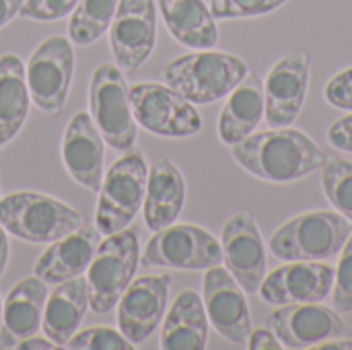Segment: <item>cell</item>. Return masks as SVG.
Masks as SVG:
<instances>
[{
    "instance_id": "83f0119b",
    "label": "cell",
    "mask_w": 352,
    "mask_h": 350,
    "mask_svg": "<svg viewBox=\"0 0 352 350\" xmlns=\"http://www.w3.org/2000/svg\"><path fill=\"white\" fill-rule=\"evenodd\" d=\"M322 190L328 202L352 223V161L326 157L322 165Z\"/></svg>"
},
{
    "instance_id": "cb8c5ba5",
    "label": "cell",
    "mask_w": 352,
    "mask_h": 350,
    "mask_svg": "<svg viewBox=\"0 0 352 350\" xmlns=\"http://www.w3.org/2000/svg\"><path fill=\"white\" fill-rule=\"evenodd\" d=\"M208 326L202 297L194 289H184L165 316L161 349L204 350L208 344Z\"/></svg>"
},
{
    "instance_id": "3957f363",
    "label": "cell",
    "mask_w": 352,
    "mask_h": 350,
    "mask_svg": "<svg viewBox=\"0 0 352 350\" xmlns=\"http://www.w3.org/2000/svg\"><path fill=\"white\" fill-rule=\"evenodd\" d=\"M352 223L338 210L299 215L276 229L268 248L283 262H328L340 254Z\"/></svg>"
},
{
    "instance_id": "ac0fdd59",
    "label": "cell",
    "mask_w": 352,
    "mask_h": 350,
    "mask_svg": "<svg viewBox=\"0 0 352 350\" xmlns=\"http://www.w3.org/2000/svg\"><path fill=\"white\" fill-rule=\"evenodd\" d=\"M105 140L97 130L89 111H76L62 136V161L70 177L91 190L99 192L103 179Z\"/></svg>"
},
{
    "instance_id": "74e56055",
    "label": "cell",
    "mask_w": 352,
    "mask_h": 350,
    "mask_svg": "<svg viewBox=\"0 0 352 350\" xmlns=\"http://www.w3.org/2000/svg\"><path fill=\"white\" fill-rule=\"evenodd\" d=\"M316 349L318 350H352V338L338 336V338H332V340H326V342L318 344Z\"/></svg>"
},
{
    "instance_id": "484cf974",
    "label": "cell",
    "mask_w": 352,
    "mask_h": 350,
    "mask_svg": "<svg viewBox=\"0 0 352 350\" xmlns=\"http://www.w3.org/2000/svg\"><path fill=\"white\" fill-rule=\"evenodd\" d=\"M29 103L31 95L23 60L14 54L0 56V149L21 132Z\"/></svg>"
},
{
    "instance_id": "d6986e66",
    "label": "cell",
    "mask_w": 352,
    "mask_h": 350,
    "mask_svg": "<svg viewBox=\"0 0 352 350\" xmlns=\"http://www.w3.org/2000/svg\"><path fill=\"white\" fill-rule=\"evenodd\" d=\"M47 285L39 276L19 281L2 303L0 349H14L21 340L37 334L43 320Z\"/></svg>"
},
{
    "instance_id": "e0dca14e",
    "label": "cell",
    "mask_w": 352,
    "mask_h": 350,
    "mask_svg": "<svg viewBox=\"0 0 352 350\" xmlns=\"http://www.w3.org/2000/svg\"><path fill=\"white\" fill-rule=\"evenodd\" d=\"M171 276H140L128 285L118 301L120 332L132 342H144L161 324L169 299Z\"/></svg>"
},
{
    "instance_id": "9a60e30c",
    "label": "cell",
    "mask_w": 352,
    "mask_h": 350,
    "mask_svg": "<svg viewBox=\"0 0 352 350\" xmlns=\"http://www.w3.org/2000/svg\"><path fill=\"white\" fill-rule=\"evenodd\" d=\"M336 268L328 262H287L264 276L258 295L280 307L293 303H322L332 295Z\"/></svg>"
},
{
    "instance_id": "d590c367",
    "label": "cell",
    "mask_w": 352,
    "mask_h": 350,
    "mask_svg": "<svg viewBox=\"0 0 352 350\" xmlns=\"http://www.w3.org/2000/svg\"><path fill=\"white\" fill-rule=\"evenodd\" d=\"M23 2L25 0H0V29L19 14Z\"/></svg>"
},
{
    "instance_id": "6da1fadb",
    "label": "cell",
    "mask_w": 352,
    "mask_h": 350,
    "mask_svg": "<svg viewBox=\"0 0 352 350\" xmlns=\"http://www.w3.org/2000/svg\"><path fill=\"white\" fill-rule=\"evenodd\" d=\"M239 167L270 184H291L322 169L326 153L318 142L291 126L254 132L231 146Z\"/></svg>"
},
{
    "instance_id": "4316f807",
    "label": "cell",
    "mask_w": 352,
    "mask_h": 350,
    "mask_svg": "<svg viewBox=\"0 0 352 350\" xmlns=\"http://www.w3.org/2000/svg\"><path fill=\"white\" fill-rule=\"evenodd\" d=\"M120 0H78L68 23L70 41L91 45L109 31Z\"/></svg>"
},
{
    "instance_id": "7c38bea8",
    "label": "cell",
    "mask_w": 352,
    "mask_h": 350,
    "mask_svg": "<svg viewBox=\"0 0 352 350\" xmlns=\"http://www.w3.org/2000/svg\"><path fill=\"white\" fill-rule=\"evenodd\" d=\"M311 80V58L307 52L283 56L264 80V120L272 128L293 126L299 118Z\"/></svg>"
},
{
    "instance_id": "9c48e42d",
    "label": "cell",
    "mask_w": 352,
    "mask_h": 350,
    "mask_svg": "<svg viewBox=\"0 0 352 350\" xmlns=\"http://www.w3.org/2000/svg\"><path fill=\"white\" fill-rule=\"evenodd\" d=\"M140 264L171 270H208L223 264V248L206 229L190 223H173L155 231L146 243Z\"/></svg>"
},
{
    "instance_id": "8fae6325",
    "label": "cell",
    "mask_w": 352,
    "mask_h": 350,
    "mask_svg": "<svg viewBox=\"0 0 352 350\" xmlns=\"http://www.w3.org/2000/svg\"><path fill=\"white\" fill-rule=\"evenodd\" d=\"M157 45L155 0H120L109 25V47L122 72H136Z\"/></svg>"
},
{
    "instance_id": "ab89813d",
    "label": "cell",
    "mask_w": 352,
    "mask_h": 350,
    "mask_svg": "<svg viewBox=\"0 0 352 350\" xmlns=\"http://www.w3.org/2000/svg\"><path fill=\"white\" fill-rule=\"evenodd\" d=\"M0 322H2V303H0Z\"/></svg>"
},
{
    "instance_id": "1f68e13d",
    "label": "cell",
    "mask_w": 352,
    "mask_h": 350,
    "mask_svg": "<svg viewBox=\"0 0 352 350\" xmlns=\"http://www.w3.org/2000/svg\"><path fill=\"white\" fill-rule=\"evenodd\" d=\"M76 4L78 0H25L19 10V17L50 23L64 19L66 14H72Z\"/></svg>"
},
{
    "instance_id": "836d02e7",
    "label": "cell",
    "mask_w": 352,
    "mask_h": 350,
    "mask_svg": "<svg viewBox=\"0 0 352 350\" xmlns=\"http://www.w3.org/2000/svg\"><path fill=\"white\" fill-rule=\"evenodd\" d=\"M328 142L344 153H352V111L328 128Z\"/></svg>"
},
{
    "instance_id": "d6a6232c",
    "label": "cell",
    "mask_w": 352,
    "mask_h": 350,
    "mask_svg": "<svg viewBox=\"0 0 352 350\" xmlns=\"http://www.w3.org/2000/svg\"><path fill=\"white\" fill-rule=\"evenodd\" d=\"M324 99L336 109L352 111V66L340 70L328 80L324 89Z\"/></svg>"
},
{
    "instance_id": "f35d334b",
    "label": "cell",
    "mask_w": 352,
    "mask_h": 350,
    "mask_svg": "<svg viewBox=\"0 0 352 350\" xmlns=\"http://www.w3.org/2000/svg\"><path fill=\"white\" fill-rule=\"evenodd\" d=\"M8 264V237H6V229L0 225V276L4 274Z\"/></svg>"
},
{
    "instance_id": "7402d4cb",
    "label": "cell",
    "mask_w": 352,
    "mask_h": 350,
    "mask_svg": "<svg viewBox=\"0 0 352 350\" xmlns=\"http://www.w3.org/2000/svg\"><path fill=\"white\" fill-rule=\"evenodd\" d=\"M264 120V80L250 72L229 95L219 116V138L233 146L256 132Z\"/></svg>"
},
{
    "instance_id": "277c9868",
    "label": "cell",
    "mask_w": 352,
    "mask_h": 350,
    "mask_svg": "<svg viewBox=\"0 0 352 350\" xmlns=\"http://www.w3.org/2000/svg\"><path fill=\"white\" fill-rule=\"evenodd\" d=\"M0 225L27 243H52L80 229L85 217L72 206L37 192H14L0 198Z\"/></svg>"
},
{
    "instance_id": "30bf717a",
    "label": "cell",
    "mask_w": 352,
    "mask_h": 350,
    "mask_svg": "<svg viewBox=\"0 0 352 350\" xmlns=\"http://www.w3.org/2000/svg\"><path fill=\"white\" fill-rule=\"evenodd\" d=\"M74 74V50L62 35L45 37L31 54L25 76L33 103L43 113H60Z\"/></svg>"
},
{
    "instance_id": "603a6c76",
    "label": "cell",
    "mask_w": 352,
    "mask_h": 350,
    "mask_svg": "<svg viewBox=\"0 0 352 350\" xmlns=\"http://www.w3.org/2000/svg\"><path fill=\"white\" fill-rule=\"evenodd\" d=\"M89 309V287L85 276L60 283L45 299L41 330L56 344L66 347L76 334Z\"/></svg>"
},
{
    "instance_id": "f1b7e54d",
    "label": "cell",
    "mask_w": 352,
    "mask_h": 350,
    "mask_svg": "<svg viewBox=\"0 0 352 350\" xmlns=\"http://www.w3.org/2000/svg\"><path fill=\"white\" fill-rule=\"evenodd\" d=\"M72 350H132L134 344L118 330L99 326V328H89L82 332H76L68 344Z\"/></svg>"
},
{
    "instance_id": "4dcf8cb0",
    "label": "cell",
    "mask_w": 352,
    "mask_h": 350,
    "mask_svg": "<svg viewBox=\"0 0 352 350\" xmlns=\"http://www.w3.org/2000/svg\"><path fill=\"white\" fill-rule=\"evenodd\" d=\"M332 307L338 314H352V233L340 250V262L332 287Z\"/></svg>"
},
{
    "instance_id": "8d00e7d4",
    "label": "cell",
    "mask_w": 352,
    "mask_h": 350,
    "mask_svg": "<svg viewBox=\"0 0 352 350\" xmlns=\"http://www.w3.org/2000/svg\"><path fill=\"white\" fill-rule=\"evenodd\" d=\"M14 349H21V350H33V349H56V344L45 336V338H41V336H29V338H25V340H21Z\"/></svg>"
},
{
    "instance_id": "e575fe53",
    "label": "cell",
    "mask_w": 352,
    "mask_h": 350,
    "mask_svg": "<svg viewBox=\"0 0 352 350\" xmlns=\"http://www.w3.org/2000/svg\"><path fill=\"white\" fill-rule=\"evenodd\" d=\"M248 347L252 350H278L285 349L283 342L276 338V334L268 328H258L252 330L250 338H248Z\"/></svg>"
},
{
    "instance_id": "ba28073f",
    "label": "cell",
    "mask_w": 352,
    "mask_h": 350,
    "mask_svg": "<svg viewBox=\"0 0 352 350\" xmlns=\"http://www.w3.org/2000/svg\"><path fill=\"white\" fill-rule=\"evenodd\" d=\"M130 107L136 124L163 138H190L202 130L194 103L161 83H138L130 89Z\"/></svg>"
},
{
    "instance_id": "7a4b0ae2",
    "label": "cell",
    "mask_w": 352,
    "mask_h": 350,
    "mask_svg": "<svg viewBox=\"0 0 352 350\" xmlns=\"http://www.w3.org/2000/svg\"><path fill=\"white\" fill-rule=\"evenodd\" d=\"M248 74L250 68L239 56L217 52L212 47L177 56L161 72L165 85L194 105L221 101Z\"/></svg>"
},
{
    "instance_id": "ffe728a7",
    "label": "cell",
    "mask_w": 352,
    "mask_h": 350,
    "mask_svg": "<svg viewBox=\"0 0 352 350\" xmlns=\"http://www.w3.org/2000/svg\"><path fill=\"white\" fill-rule=\"evenodd\" d=\"M99 243L101 233L97 227L82 225L74 233L52 241L35 262L33 274L39 276L45 285H60L64 281L82 276Z\"/></svg>"
},
{
    "instance_id": "52a82bcc",
    "label": "cell",
    "mask_w": 352,
    "mask_h": 350,
    "mask_svg": "<svg viewBox=\"0 0 352 350\" xmlns=\"http://www.w3.org/2000/svg\"><path fill=\"white\" fill-rule=\"evenodd\" d=\"M89 113L105 144L118 153L134 149L136 120L130 107V89L118 64H99L91 74Z\"/></svg>"
},
{
    "instance_id": "8992f818",
    "label": "cell",
    "mask_w": 352,
    "mask_h": 350,
    "mask_svg": "<svg viewBox=\"0 0 352 350\" xmlns=\"http://www.w3.org/2000/svg\"><path fill=\"white\" fill-rule=\"evenodd\" d=\"M138 264L140 243L134 229L126 227L118 233L105 235L87 268L89 307L101 316L109 314L132 283Z\"/></svg>"
},
{
    "instance_id": "d4e9b609",
    "label": "cell",
    "mask_w": 352,
    "mask_h": 350,
    "mask_svg": "<svg viewBox=\"0 0 352 350\" xmlns=\"http://www.w3.org/2000/svg\"><path fill=\"white\" fill-rule=\"evenodd\" d=\"M167 31L186 47L210 50L219 43L217 19L204 0H159Z\"/></svg>"
},
{
    "instance_id": "5bb4252c",
    "label": "cell",
    "mask_w": 352,
    "mask_h": 350,
    "mask_svg": "<svg viewBox=\"0 0 352 350\" xmlns=\"http://www.w3.org/2000/svg\"><path fill=\"white\" fill-rule=\"evenodd\" d=\"M223 262L245 295H256L266 276V248L250 210L233 215L221 233Z\"/></svg>"
},
{
    "instance_id": "4fadbf2b",
    "label": "cell",
    "mask_w": 352,
    "mask_h": 350,
    "mask_svg": "<svg viewBox=\"0 0 352 350\" xmlns=\"http://www.w3.org/2000/svg\"><path fill=\"white\" fill-rule=\"evenodd\" d=\"M202 301L210 326L231 344L248 347L252 334V316L245 291L223 266L206 270L202 281Z\"/></svg>"
},
{
    "instance_id": "44dd1931",
    "label": "cell",
    "mask_w": 352,
    "mask_h": 350,
    "mask_svg": "<svg viewBox=\"0 0 352 350\" xmlns=\"http://www.w3.org/2000/svg\"><path fill=\"white\" fill-rule=\"evenodd\" d=\"M186 204L184 173L165 157L153 161L146 179L142 217L151 231H161L177 221Z\"/></svg>"
},
{
    "instance_id": "5b68a950",
    "label": "cell",
    "mask_w": 352,
    "mask_h": 350,
    "mask_svg": "<svg viewBox=\"0 0 352 350\" xmlns=\"http://www.w3.org/2000/svg\"><path fill=\"white\" fill-rule=\"evenodd\" d=\"M148 167L144 155L136 149L126 151L103 173L95 227L105 237L132 225L142 208L146 194Z\"/></svg>"
},
{
    "instance_id": "2e32d148",
    "label": "cell",
    "mask_w": 352,
    "mask_h": 350,
    "mask_svg": "<svg viewBox=\"0 0 352 350\" xmlns=\"http://www.w3.org/2000/svg\"><path fill=\"white\" fill-rule=\"evenodd\" d=\"M268 326L285 349H316L326 340L349 334L342 316L322 303L280 305L268 318Z\"/></svg>"
},
{
    "instance_id": "f546056e",
    "label": "cell",
    "mask_w": 352,
    "mask_h": 350,
    "mask_svg": "<svg viewBox=\"0 0 352 350\" xmlns=\"http://www.w3.org/2000/svg\"><path fill=\"white\" fill-rule=\"evenodd\" d=\"M289 0H210V12L214 19H252L268 14Z\"/></svg>"
}]
</instances>
